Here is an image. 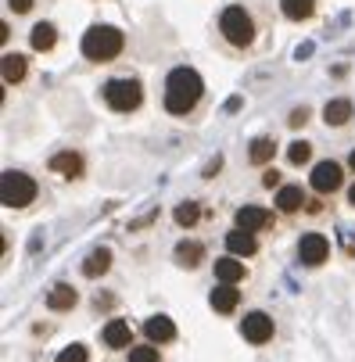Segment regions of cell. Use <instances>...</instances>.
Returning <instances> with one entry per match:
<instances>
[{"label":"cell","mask_w":355,"mask_h":362,"mask_svg":"<svg viewBox=\"0 0 355 362\" xmlns=\"http://www.w3.org/2000/svg\"><path fill=\"white\" fill-rule=\"evenodd\" d=\"M277 154H280V140L273 133H259V136H251L248 140V165L251 169H269L277 162Z\"/></svg>","instance_id":"obj_14"},{"label":"cell","mask_w":355,"mask_h":362,"mask_svg":"<svg viewBox=\"0 0 355 362\" xmlns=\"http://www.w3.org/2000/svg\"><path fill=\"white\" fill-rule=\"evenodd\" d=\"M122 50H126V33L108 22H93L79 40V54L90 65H112L122 58Z\"/></svg>","instance_id":"obj_4"},{"label":"cell","mask_w":355,"mask_h":362,"mask_svg":"<svg viewBox=\"0 0 355 362\" xmlns=\"http://www.w3.org/2000/svg\"><path fill=\"white\" fill-rule=\"evenodd\" d=\"M40 201V183L36 176L22 173V169H4L0 173V204L8 212H25Z\"/></svg>","instance_id":"obj_5"},{"label":"cell","mask_w":355,"mask_h":362,"mask_svg":"<svg viewBox=\"0 0 355 362\" xmlns=\"http://www.w3.org/2000/svg\"><path fill=\"white\" fill-rule=\"evenodd\" d=\"M223 247H226V255H233V258H259L262 255V240H259V233H248V230H226L223 233Z\"/></svg>","instance_id":"obj_16"},{"label":"cell","mask_w":355,"mask_h":362,"mask_svg":"<svg viewBox=\"0 0 355 362\" xmlns=\"http://www.w3.org/2000/svg\"><path fill=\"white\" fill-rule=\"evenodd\" d=\"M133 344H136V330H133V323H129V320L112 316L105 327H100V348H105V351L119 355V351H129Z\"/></svg>","instance_id":"obj_12"},{"label":"cell","mask_w":355,"mask_h":362,"mask_svg":"<svg viewBox=\"0 0 355 362\" xmlns=\"http://www.w3.org/2000/svg\"><path fill=\"white\" fill-rule=\"evenodd\" d=\"M233 226L262 237V233H277L280 216H277V209H266V204H240L233 212Z\"/></svg>","instance_id":"obj_9"},{"label":"cell","mask_w":355,"mask_h":362,"mask_svg":"<svg viewBox=\"0 0 355 362\" xmlns=\"http://www.w3.org/2000/svg\"><path fill=\"white\" fill-rule=\"evenodd\" d=\"M205 100H209V86L194 65L169 69V76L162 83V108L169 119H180V122L197 119V112L205 108Z\"/></svg>","instance_id":"obj_1"},{"label":"cell","mask_w":355,"mask_h":362,"mask_svg":"<svg viewBox=\"0 0 355 362\" xmlns=\"http://www.w3.org/2000/svg\"><path fill=\"white\" fill-rule=\"evenodd\" d=\"M0 79H4V86H22L29 79V58L18 54V50H4V58H0Z\"/></svg>","instance_id":"obj_22"},{"label":"cell","mask_w":355,"mask_h":362,"mask_svg":"<svg viewBox=\"0 0 355 362\" xmlns=\"http://www.w3.org/2000/svg\"><path fill=\"white\" fill-rule=\"evenodd\" d=\"M316 11H320V0H280V15L287 22H294V25L313 22Z\"/></svg>","instance_id":"obj_24"},{"label":"cell","mask_w":355,"mask_h":362,"mask_svg":"<svg viewBox=\"0 0 355 362\" xmlns=\"http://www.w3.org/2000/svg\"><path fill=\"white\" fill-rule=\"evenodd\" d=\"M344 165H348V173H351V176H355V147H351V151H348V158H344Z\"/></svg>","instance_id":"obj_34"},{"label":"cell","mask_w":355,"mask_h":362,"mask_svg":"<svg viewBox=\"0 0 355 362\" xmlns=\"http://www.w3.org/2000/svg\"><path fill=\"white\" fill-rule=\"evenodd\" d=\"M240 337H244L251 348L273 344V337H277V320H273V313H266V308H248L244 320H240Z\"/></svg>","instance_id":"obj_8"},{"label":"cell","mask_w":355,"mask_h":362,"mask_svg":"<svg viewBox=\"0 0 355 362\" xmlns=\"http://www.w3.org/2000/svg\"><path fill=\"white\" fill-rule=\"evenodd\" d=\"M212 276H216V284H233V287H240L251 273H248V262H244V258L223 255V258H216V262H212Z\"/></svg>","instance_id":"obj_21"},{"label":"cell","mask_w":355,"mask_h":362,"mask_svg":"<svg viewBox=\"0 0 355 362\" xmlns=\"http://www.w3.org/2000/svg\"><path fill=\"white\" fill-rule=\"evenodd\" d=\"M219 165H223V158H216V162H209V165H205V173H201V176H205V180H212V176H219Z\"/></svg>","instance_id":"obj_32"},{"label":"cell","mask_w":355,"mask_h":362,"mask_svg":"<svg viewBox=\"0 0 355 362\" xmlns=\"http://www.w3.org/2000/svg\"><path fill=\"white\" fill-rule=\"evenodd\" d=\"M173 223L180 230H197V223H201V201H194V197L180 201L176 209H173Z\"/></svg>","instance_id":"obj_26"},{"label":"cell","mask_w":355,"mask_h":362,"mask_svg":"<svg viewBox=\"0 0 355 362\" xmlns=\"http://www.w3.org/2000/svg\"><path fill=\"white\" fill-rule=\"evenodd\" d=\"M79 305V287H72V284H54L47 291V298H43V308L47 313H54V316H65V313H72V308Z\"/></svg>","instance_id":"obj_20"},{"label":"cell","mask_w":355,"mask_h":362,"mask_svg":"<svg viewBox=\"0 0 355 362\" xmlns=\"http://www.w3.org/2000/svg\"><path fill=\"white\" fill-rule=\"evenodd\" d=\"M54 362H90V348H86L83 341H72V344H65V348L58 351Z\"/></svg>","instance_id":"obj_28"},{"label":"cell","mask_w":355,"mask_h":362,"mask_svg":"<svg viewBox=\"0 0 355 362\" xmlns=\"http://www.w3.org/2000/svg\"><path fill=\"white\" fill-rule=\"evenodd\" d=\"M140 334H144V341L158 344V348H165V344H176V341H180V330H176V323H173L165 313L147 316V320L140 323Z\"/></svg>","instance_id":"obj_17"},{"label":"cell","mask_w":355,"mask_h":362,"mask_svg":"<svg viewBox=\"0 0 355 362\" xmlns=\"http://www.w3.org/2000/svg\"><path fill=\"white\" fill-rule=\"evenodd\" d=\"M47 173H54L65 183H79L86 176V154L76 151V147H62L47 158Z\"/></svg>","instance_id":"obj_10"},{"label":"cell","mask_w":355,"mask_h":362,"mask_svg":"<svg viewBox=\"0 0 355 362\" xmlns=\"http://www.w3.org/2000/svg\"><path fill=\"white\" fill-rule=\"evenodd\" d=\"M284 183H287V180H284V173H280L277 165L262 169V190H273V194H277V190H280Z\"/></svg>","instance_id":"obj_30"},{"label":"cell","mask_w":355,"mask_h":362,"mask_svg":"<svg viewBox=\"0 0 355 362\" xmlns=\"http://www.w3.org/2000/svg\"><path fill=\"white\" fill-rule=\"evenodd\" d=\"M294 255H298V266H305V269H323V266L330 262L334 247H330L327 233H320V230H309V233H301V237H298V244H294Z\"/></svg>","instance_id":"obj_7"},{"label":"cell","mask_w":355,"mask_h":362,"mask_svg":"<svg viewBox=\"0 0 355 362\" xmlns=\"http://www.w3.org/2000/svg\"><path fill=\"white\" fill-rule=\"evenodd\" d=\"M344 201H348V209L355 212V180L348 183V190H344Z\"/></svg>","instance_id":"obj_33"},{"label":"cell","mask_w":355,"mask_h":362,"mask_svg":"<svg viewBox=\"0 0 355 362\" xmlns=\"http://www.w3.org/2000/svg\"><path fill=\"white\" fill-rule=\"evenodd\" d=\"M29 47H33V54H50V50L58 47V25L54 22H36L29 29Z\"/></svg>","instance_id":"obj_25"},{"label":"cell","mask_w":355,"mask_h":362,"mask_svg":"<svg viewBox=\"0 0 355 362\" xmlns=\"http://www.w3.org/2000/svg\"><path fill=\"white\" fill-rule=\"evenodd\" d=\"M8 11L11 15H33L36 11V0H8Z\"/></svg>","instance_id":"obj_31"},{"label":"cell","mask_w":355,"mask_h":362,"mask_svg":"<svg viewBox=\"0 0 355 362\" xmlns=\"http://www.w3.org/2000/svg\"><path fill=\"white\" fill-rule=\"evenodd\" d=\"M112 266H115V251L108 244H97V247L86 251V258L79 262V273H83V280H105L112 273Z\"/></svg>","instance_id":"obj_15"},{"label":"cell","mask_w":355,"mask_h":362,"mask_svg":"<svg viewBox=\"0 0 355 362\" xmlns=\"http://www.w3.org/2000/svg\"><path fill=\"white\" fill-rule=\"evenodd\" d=\"M309 119H313V108H309V105H298V108H291L287 126H291V129H301V126H309Z\"/></svg>","instance_id":"obj_29"},{"label":"cell","mask_w":355,"mask_h":362,"mask_svg":"<svg viewBox=\"0 0 355 362\" xmlns=\"http://www.w3.org/2000/svg\"><path fill=\"white\" fill-rule=\"evenodd\" d=\"M284 158H287V165H291V169H313V165H316V144H313V140H305V136H298V140H291V144H287Z\"/></svg>","instance_id":"obj_23"},{"label":"cell","mask_w":355,"mask_h":362,"mask_svg":"<svg viewBox=\"0 0 355 362\" xmlns=\"http://www.w3.org/2000/svg\"><path fill=\"white\" fill-rule=\"evenodd\" d=\"M0 40H4V43L11 40V25H8V22H0Z\"/></svg>","instance_id":"obj_35"},{"label":"cell","mask_w":355,"mask_h":362,"mask_svg":"<svg viewBox=\"0 0 355 362\" xmlns=\"http://www.w3.org/2000/svg\"><path fill=\"white\" fill-rule=\"evenodd\" d=\"M309 190L316 197H334V194L348 190V165L337 158H320L309 169Z\"/></svg>","instance_id":"obj_6"},{"label":"cell","mask_w":355,"mask_h":362,"mask_svg":"<svg viewBox=\"0 0 355 362\" xmlns=\"http://www.w3.org/2000/svg\"><path fill=\"white\" fill-rule=\"evenodd\" d=\"M147 100L144 79L136 72H122V76H108L100 83V105L115 115H136Z\"/></svg>","instance_id":"obj_3"},{"label":"cell","mask_w":355,"mask_h":362,"mask_svg":"<svg viewBox=\"0 0 355 362\" xmlns=\"http://www.w3.org/2000/svg\"><path fill=\"white\" fill-rule=\"evenodd\" d=\"M212 36L219 40V47L226 50V54L244 58L259 43V18H255V11H251L248 4H226L219 11V18H216Z\"/></svg>","instance_id":"obj_2"},{"label":"cell","mask_w":355,"mask_h":362,"mask_svg":"<svg viewBox=\"0 0 355 362\" xmlns=\"http://www.w3.org/2000/svg\"><path fill=\"white\" fill-rule=\"evenodd\" d=\"M173 262L187 273H197L201 266L209 262V244L197 240V237H180L176 247H173Z\"/></svg>","instance_id":"obj_13"},{"label":"cell","mask_w":355,"mask_h":362,"mask_svg":"<svg viewBox=\"0 0 355 362\" xmlns=\"http://www.w3.org/2000/svg\"><path fill=\"white\" fill-rule=\"evenodd\" d=\"M126 362H165L162 348L151 344V341H136L129 351H126Z\"/></svg>","instance_id":"obj_27"},{"label":"cell","mask_w":355,"mask_h":362,"mask_svg":"<svg viewBox=\"0 0 355 362\" xmlns=\"http://www.w3.org/2000/svg\"><path fill=\"white\" fill-rule=\"evenodd\" d=\"M320 119H323L327 129H348L355 122V100L351 97H330L320 112Z\"/></svg>","instance_id":"obj_18"},{"label":"cell","mask_w":355,"mask_h":362,"mask_svg":"<svg viewBox=\"0 0 355 362\" xmlns=\"http://www.w3.org/2000/svg\"><path fill=\"white\" fill-rule=\"evenodd\" d=\"M240 301H244V291L233 287V284H216V287L209 291V305H212L216 316H237Z\"/></svg>","instance_id":"obj_19"},{"label":"cell","mask_w":355,"mask_h":362,"mask_svg":"<svg viewBox=\"0 0 355 362\" xmlns=\"http://www.w3.org/2000/svg\"><path fill=\"white\" fill-rule=\"evenodd\" d=\"M309 190L301 187V183H284L277 194H273V209L280 219H298V216H305L309 212Z\"/></svg>","instance_id":"obj_11"}]
</instances>
